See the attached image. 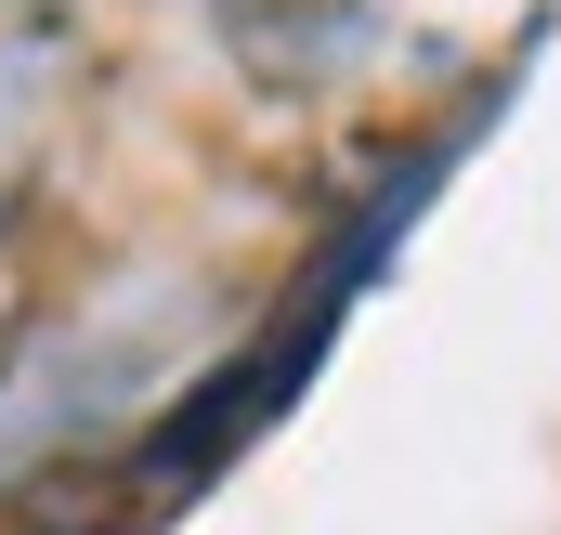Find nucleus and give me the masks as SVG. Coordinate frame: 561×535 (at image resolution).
I'll list each match as a JSON object with an SVG mask.
<instances>
[]
</instances>
